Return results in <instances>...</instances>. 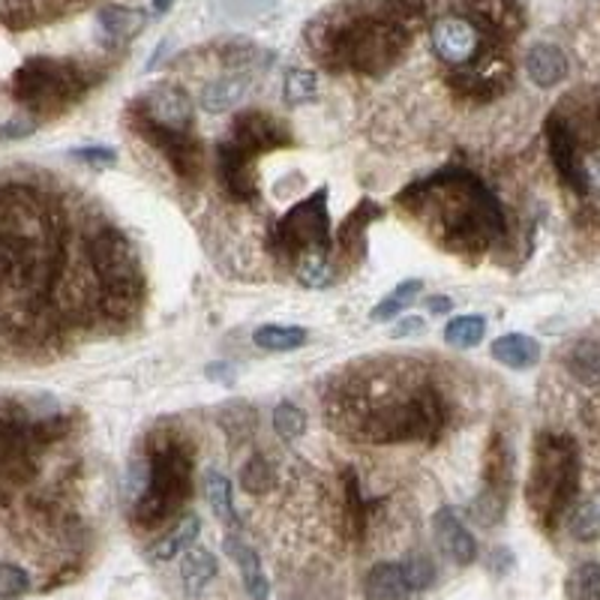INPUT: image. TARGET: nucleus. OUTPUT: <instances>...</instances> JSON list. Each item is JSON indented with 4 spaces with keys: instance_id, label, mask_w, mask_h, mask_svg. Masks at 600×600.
I'll use <instances>...</instances> for the list:
<instances>
[{
    "instance_id": "f257e3e1",
    "label": "nucleus",
    "mask_w": 600,
    "mask_h": 600,
    "mask_svg": "<svg viewBox=\"0 0 600 600\" xmlns=\"http://www.w3.org/2000/svg\"><path fill=\"white\" fill-rule=\"evenodd\" d=\"M397 202L420 216L438 244L450 253H484L508 232L499 199L489 193L478 174L462 169H441L420 177L397 195Z\"/></svg>"
},
{
    "instance_id": "f03ea898",
    "label": "nucleus",
    "mask_w": 600,
    "mask_h": 600,
    "mask_svg": "<svg viewBox=\"0 0 600 600\" xmlns=\"http://www.w3.org/2000/svg\"><path fill=\"white\" fill-rule=\"evenodd\" d=\"M61 220L31 186H0V288L45 295L61 274Z\"/></svg>"
},
{
    "instance_id": "7ed1b4c3",
    "label": "nucleus",
    "mask_w": 600,
    "mask_h": 600,
    "mask_svg": "<svg viewBox=\"0 0 600 600\" xmlns=\"http://www.w3.org/2000/svg\"><path fill=\"white\" fill-rule=\"evenodd\" d=\"M334 417L346 420L348 433H355L373 445H406V441H427L445 429L448 403L436 385L424 382H403L390 385L382 394L373 390H343L334 403Z\"/></svg>"
},
{
    "instance_id": "20e7f679",
    "label": "nucleus",
    "mask_w": 600,
    "mask_h": 600,
    "mask_svg": "<svg viewBox=\"0 0 600 600\" xmlns=\"http://www.w3.org/2000/svg\"><path fill=\"white\" fill-rule=\"evenodd\" d=\"M306 42L325 70L382 79L403 61L408 49V28L390 19L382 7H343L313 21Z\"/></svg>"
},
{
    "instance_id": "39448f33",
    "label": "nucleus",
    "mask_w": 600,
    "mask_h": 600,
    "mask_svg": "<svg viewBox=\"0 0 600 600\" xmlns=\"http://www.w3.org/2000/svg\"><path fill=\"white\" fill-rule=\"evenodd\" d=\"M144 484L133 501V526L144 531L163 529L193 496L195 454L190 438L172 427L156 429L148 438V454L142 459Z\"/></svg>"
},
{
    "instance_id": "423d86ee",
    "label": "nucleus",
    "mask_w": 600,
    "mask_h": 600,
    "mask_svg": "<svg viewBox=\"0 0 600 600\" xmlns=\"http://www.w3.org/2000/svg\"><path fill=\"white\" fill-rule=\"evenodd\" d=\"M580 492V448L570 436L543 433L535 441L526 501L540 529L556 531L568 519Z\"/></svg>"
},
{
    "instance_id": "0eeeda50",
    "label": "nucleus",
    "mask_w": 600,
    "mask_h": 600,
    "mask_svg": "<svg viewBox=\"0 0 600 600\" xmlns=\"http://www.w3.org/2000/svg\"><path fill=\"white\" fill-rule=\"evenodd\" d=\"M88 262L96 279L102 313L109 318L135 316L144 295V279L130 237L114 225L93 228L88 241Z\"/></svg>"
},
{
    "instance_id": "6e6552de",
    "label": "nucleus",
    "mask_w": 600,
    "mask_h": 600,
    "mask_svg": "<svg viewBox=\"0 0 600 600\" xmlns=\"http://www.w3.org/2000/svg\"><path fill=\"white\" fill-rule=\"evenodd\" d=\"M100 79L91 67L79 61H63L49 54H33L12 75V96L31 114L51 118L82 100Z\"/></svg>"
},
{
    "instance_id": "1a4fd4ad",
    "label": "nucleus",
    "mask_w": 600,
    "mask_h": 600,
    "mask_svg": "<svg viewBox=\"0 0 600 600\" xmlns=\"http://www.w3.org/2000/svg\"><path fill=\"white\" fill-rule=\"evenodd\" d=\"M327 186L306 195L274 225L271 246L283 262H304L309 255H330L334 250V228H330V207H327Z\"/></svg>"
},
{
    "instance_id": "9d476101",
    "label": "nucleus",
    "mask_w": 600,
    "mask_h": 600,
    "mask_svg": "<svg viewBox=\"0 0 600 600\" xmlns=\"http://www.w3.org/2000/svg\"><path fill=\"white\" fill-rule=\"evenodd\" d=\"M133 133H139L153 151L165 156V163L172 165V172L181 181H199L204 174V144L193 130H169L160 123L148 121L142 112H135L133 105L126 109Z\"/></svg>"
},
{
    "instance_id": "9b49d317",
    "label": "nucleus",
    "mask_w": 600,
    "mask_h": 600,
    "mask_svg": "<svg viewBox=\"0 0 600 600\" xmlns=\"http://www.w3.org/2000/svg\"><path fill=\"white\" fill-rule=\"evenodd\" d=\"M510 82H513V63L499 45H489L475 61L448 75L450 93L466 102L499 100L501 93H508Z\"/></svg>"
},
{
    "instance_id": "f8f14e48",
    "label": "nucleus",
    "mask_w": 600,
    "mask_h": 600,
    "mask_svg": "<svg viewBox=\"0 0 600 600\" xmlns=\"http://www.w3.org/2000/svg\"><path fill=\"white\" fill-rule=\"evenodd\" d=\"M510 484H513V454H510V445L505 438L492 436L487 466H484V492L471 505V513L478 517V522L492 526L505 517Z\"/></svg>"
},
{
    "instance_id": "ddd939ff",
    "label": "nucleus",
    "mask_w": 600,
    "mask_h": 600,
    "mask_svg": "<svg viewBox=\"0 0 600 600\" xmlns=\"http://www.w3.org/2000/svg\"><path fill=\"white\" fill-rule=\"evenodd\" d=\"M429 45L438 61L448 63L450 70H459L478 58L480 51L489 49V42L484 40V33L462 16V12H450L441 19L433 21L429 28Z\"/></svg>"
},
{
    "instance_id": "4468645a",
    "label": "nucleus",
    "mask_w": 600,
    "mask_h": 600,
    "mask_svg": "<svg viewBox=\"0 0 600 600\" xmlns=\"http://www.w3.org/2000/svg\"><path fill=\"white\" fill-rule=\"evenodd\" d=\"M547 148H550V160L559 172L561 184L568 186L570 193L586 199L589 195V172L582 165L580 139L573 133V123L561 112H552L547 118Z\"/></svg>"
},
{
    "instance_id": "2eb2a0df",
    "label": "nucleus",
    "mask_w": 600,
    "mask_h": 600,
    "mask_svg": "<svg viewBox=\"0 0 600 600\" xmlns=\"http://www.w3.org/2000/svg\"><path fill=\"white\" fill-rule=\"evenodd\" d=\"M135 112H142L148 121L169 126V130H193L195 126V105L186 88L174 82L153 84L151 91L142 93L139 100L130 102Z\"/></svg>"
},
{
    "instance_id": "dca6fc26",
    "label": "nucleus",
    "mask_w": 600,
    "mask_h": 600,
    "mask_svg": "<svg viewBox=\"0 0 600 600\" xmlns=\"http://www.w3.org/2000/svg\"><path fill=\"white\" fill-rule=\"evenodd\" d=\"M228 142H234L241 151H246L250 156H262V153L283 151V148H292L295 139L288 133V126L279 123L274 114L267 112H241L234 114L232 133H228Z\"/></svg>"
},
{
    "instance_id": "f3484780",
    "label": "nucleus",
    "mask_w": 600,
    "mask_h": 600,
    "mask_svg": "<svg viewBox=\"0 0 600 600\" xmlns=\"http://www.w3.org/2000/svg\"><path fill=\"white\" fill-rule=\"evenodd\" d=\"M462 16L484 33L489 45L513 40L526 24V12L519 0H466Z\"/></svg>"
},
{
    "instance_id": "a211bd4d",
    "label": "nucleus",
    "mask_w": 600,
    "mask_h": 600,
    "mask_svg": "<svg viewBox=\"0 0 600 600\" xmlns=\"http://www.w3.org/2000/svg\"><path fill=\"white\" fill-rule=\"evenodd\" d=\"M33 429H28L19 420L0 415V484H24L33 475L31 445Z\"/></svg>"
},
{
    "instance_id": "6ab92c4d",
    "label": "nucleus",
    "mask_w": 600,
    "mask_h": 600,
    "mask_svg": "<svg viewBox=\"0 0 600 600\" xmlns=\"http://www.w3.org/2000/svg\"><path fill=\"white\" fill-rule=\"evenodd\" d=\"M216 174H220V181H223L225 193L234 195L237 202H253V199H258L255 156L241 151V148L228 142V139L216 144Z\"/></svg>"
},
{
    "instance_id": "aec40b11",
    "label": "nucleus",
    "mask_w": 600,
    "mask_h": 600,
    "mask_svg": "<svg viewBox=\"0 0 600 600\" xmlns=\"http://www.w3.org/2000/svg\"><path fill=\"white\" fill-rule=\"evenodd\" d=\"M144 28H148V12L133 10V7L109 3L96 12V33H100L105 49H118V45L133 42Z\"/></svg>"
},
{
    "instance_id": "412c9836",
    "label": "nucleus",
    "mask_w": 600,
    "mask_h": 600,
    "mask_svg": "<svg viewBox=\"0 0 600 600\" xmlns=\"http://www.w3.org/2000/svg\"><path fill=\"white\" fill-rule=\"evenodd\" d=\"M415 594L406 561H376L364 577L367 600H411Z\"/></svg>"
},
{
    "instance_id": "4be33fe9",
    "label": "nucleus",
    "mask_w": 600,
    "mask_h": 600,
    "mask_svg": "<svg viewBox=\"0 0 600 600\" xmlns=\"http://www.w3.org/2000/svg\"><path fill=\"white\" fill-rule=\"evenodd\" d=\"M223 550L237 565V573H241V582H244L250 600H271V580H267L265 568H262L258 552L241 535H228L223 540Z\"/></svg>"
},
{
    "instance_id": "5701e85b",
    "label": "nucleus",
    "mask_w": 600,
    "mask_h": 600,
    "mask_svg": "<svg viewBox=\"0 0 600 600\" xmlns=\"http://www.w3.org/2000/svg\"><path fill=\"white\" fill-rule=\"evenodd\" d=\"M433 531H436L441 550L448 552L459 568H468L471 561L478 559V540L471 538V531L462 526V519H459L450 508L436 510V517H433Z\"/></svg>"
},
{
    "instance_id": "b1692460",
    "label": "nucleus",
    "mask_w": 600,
    "mask_h": 600,
    "mask_svg": "<svg viewBox=\"0 0 600 600\" xmlns=\"http://www.w3.org/2000/svg\"><path fill=\"white\" fill-rule=\"evenodd\" d=\"M526 75L531 79V84L538 88H556L568 79L570 63L568 54L552 45V42H535L529 51H526Z\"/></svg>"
},
{
    "instance_id": "393cba45",
    "label": "nucleus",
    "mask_w": 600,
    "mask_h": 600,
    "mask_svg": "<svg viewBox=\"0 0 600 600\" xmlns=\"http://www.w3.org/2000/svg\"><path fill=\"white\" fill-rule=\"evenodd\" d=\"M250 84H253V75H246V72H225L223 79L204 84L199 102H202L204 112L211 114L232 112L234 105L246 96Z\"/></svg>"
},
{
    "instance_id": "a878e982",
    "label": "nucleus",
    "mask_w": 600,
    "mask_h": 600,
    "mask_svg": "<svg viewBox=\"0 0 600 600\" xmlns=\"http://www.w3.org/2000/svg\"><path fill=\"white\" fill-rule=\"evenodd\" d=\"M382 214H385V211H382L373 199H360L355 211H352V214L343 220V225H339L334 246H343V253L346 255H352V250H360V253H364V246H367V228L376 223Z\"/></svg>"
},
{
    "instance_id": "bb28decb",
    "label": "nucleus",
    "mask_w": 600,
    "mask_h": 600,
    "mask_svg": "<svg viewBox=\"0 0 600 600\" xmlns=\"http://www.w3.org/2000/svg\"><path fill=\"white\" fill-rule=\"evenodd\" d=\"M489 355L510 369H529L540 360V343L529 334H505L489 346Z\"/></svg>"
},
{
    "instance_id": "cd10ccee",
    "label": "nucleus",
    "mask_w": 600,
    "mask_h": 600,
    "mask_svg": "<svg viewBox=\"0 0 600 600\" xmlns=\"http://www.w3.org/2000/svg\"><path fill=\"white\" fill-rule=\"evenodd\" d=\"M199 535H202V519L195 517V513H186L184 519L174 522L172 531H165L163 538L153 543L148 556H151V561L177 559V556H184V552L193 547Z\"/></svg>"
},
{
    "instance_id": "c85d7f7f",
    "label": "nucleus",
    "mask_w": 600,
    "mask_h": 600,
    "mask_svg": "<svg viewBox=\"0 0 600 600\" xmlns=\"http://www.w3.org/2000/svg\"><path fill=\"white\" fill-rule=\"evenodd\" d=\"M181 582L190 594H202L211 582L216 580L220 573V561L211 550H202V547H190V550L181 556Z\"/></svg>"
},
{
    "instance_id": "c756f323",
    "label": "nucleus",
    "mask_w": 600,
    "mask_h": 600,
    "mask_svg": "<svg viewBox=\"0 0 600 600\" xmlns=\"http://www.w3.org/2000/svg\"><path fill=\"white\" fill-rule=\"evenodd\" d=\"M220 61L228 72H246V75H253L255 70H262L265 63H271V54H267L262 45H255L253 40H244V37H232V40H225L220 49Z\"/></svg>"
},
{
    "instance_id": "7c9ffc66",
    "label": "nucleus",
    "mask_w": 600,
    "mask_h": 600,
    "mask_svg": "<svg viewBox=\"0 0 600 600\" xmlns=\"http://www.w3.org/2000/svg\"><path fill=\"white\" fill-rule=\"evenodd\" d=\"M204 487H207V501H211V510L216 513V519L228 526V529H241V517H237V508H234V489L232 480L225 478L223 471L211 468L204 475Z\"/></svg>"
},
{
    "instance_id": "2f4dec72",
    "label": "nucleus",
    "mask_w": 600,
    "mask_h": 600,
    "mask_svg": "<svg viewBox=\"0 0 600 600\" xmlns=\"http://www.w3.org/2000/svg\"><path fill=\"white\" fill-rule=\"evenodd\" d=\"M565 364L570 376L582 385H600V343L594 339H582L577 346H570Z\"/></svg>"
},
{
    "instance_id": "473e14b6",
    "label": "nucleus",
    "mask_w": 600,
    "mask_h": 600,
    "mask_svg": "<svg viewBox=\"0 0 600 600\" xmlns=\"http://www.w3.org/2000/svg\"><path fill=\"white\" fill-rule=\"evenodd\" d=\"M306 339L309 334L297 325H262L253 334L255 346L265 352H297L306 346Z\"/></svg>"
},
{
    "instance_id": "72a5a7b5",
    "label": "nucleus",
    "mask_w": 600,
    "mask_h": 600,
    "mask_svg": "<svg viewBox=\"0 0 600 600\" xmlns=\"http://www.w3.org/2000/svg\"><path fill=\"white\" fill-rule=\"evenodd\" d=\"M568 526L577 540L600 538V492H591L589 499L570 508Z\"/></svg>"
},
{
    "instance_id": "f704fd0d",
    "label": "nucleus",
    "mask_w": 600,
    "mask_h": 600,
    "mask_svg": "<svg viewBox=\"0 0 600 600\" xmlns=\"http://www.w3.org/2000/svg\"><path fill=\"white\" fill-rule=\"evenodd\" d=\"M568 600H600V561H582L565 580Z\"/></svg>"
},
{
    "instance_id": "c9c22d12",
    "label": "nucleus",
    "mask_w": 600,
    "mask_h": 600,
    "mask_svg": "<svg viewBox=\"0 0 600 600\" xmlns=\"http://www.w3.org/2000/svg\"><path fill=\"white\" fill-rule=\"evenodd\" d=\"M420 292H424V283H420V279H406V283H399L382 304L373 306L369 318H373V322H390V318H399V313L415 304Z\"/></svg>"
},
{
    "instance_id": "e433bc0d",
    "label": "nucleus",
    "mask_w": 600,
    "mask_h": 600,
    "mask_svg": "<svg viewBox=\"0 0 600 600\" xmlns=\"http://www.w3.org/2000/svg\"><path fill=\"white\" fill-rule=\"evenodd\" d=\"M487 336V318L484 316H457L445 325V343L454 348L478 346Z\"/></svg>"
},
{
    "instance_id": "4c0bfd02",
    "label": "nucleus",
    "mask_w": 600,
    "mask_h": 600,
    "mask_svg": "<svg viewBox=\"0 0 600 600\" xmlns=\"http://www.w3.org/2000/svg\"><path fill=\"white\" fill-rule=\"evenodd\" d=\"M346 517H348V535L352 538H364L369 522V505L360 496V484H357L355 471H346Z\"/></svg>"
},
{
    "instance_id": "58836bf2",
    "label": "nucleus",
    "mask_w": 600,
    "mask_h": 600,
    "mask_svg": "<svg viewBox=\"0 0 600 600\" xmlns=\"http://www.w3.org/2000/svg\"><path fill=\"white\" fill-rule=\"evenodd\" d=\"M283 96L288 105H304L318 96V79L316 72L309 70H288L283 82Z\"/></svg>"
},
{
    "instance_id": "ea45409f",
    "label": "nucleus",
    "mask_w": 600,
    "mask_h": 600,
    "mask_svg": "<svg viewBox=\"0 0 600 600\" xmlns=\"http://www.w3.org/2000/svg\"><path fill=\"white\" fill-rule=\"evenodd\" d=\"M276 484V468L274 462L267 457H262V454H255L250 462L244 466V471H241V487L246 489V492H267V489H274Z\"/></svg>"
},
{
    "instance_id": "a19ab883",
    "label": "nucleus",
    "mask_w": 600,
    "mask_h": 600,
    "mask_svg": "<svg viewBox=\"0 0 600 600\" xmlns=\"http://www.w3.org/2000/svg\"><path fill=\"white\" fill-rule=\"evenodd\" d=\"M297 279L309 288H327L336 283V267L327 255H309L297 262Z\"/></svg>"
},
{
    "instance_id": "79ce46f5",
    "label": "nucleus",
    "mask_w": 600,
    "mask_h": 600,
    "mask_svg": "<svg viewBox=\"0 0 600 600\" xmlns=\"http://www.w3.org/2000/svg\"><path fill=\"white\" fill-rule=\"evenodd\" d=\"M31 573L12 561H0V600H19L31 591Z\"/></svg>"
},
{
    "instance_id": "37998d69",
    "label": "nucleus",
    "mask_w": 600,
    "mask_h": 600,
    "mask_svg": "<svg viewBox=\"0 0 600 600\" xmlns=\"http://www.w3.org/2000/svg\"><path fill=\"white\" fill-rule=\"evenodd\" d=\"M274 427L279 438L297 441L306 433V415L297 406H292V403H279L274 411Z\"/></svg>"
},
{
    "instance_id": "c03bdc74",
    "label": "nucleus",
    "mask_w": 600,
    "mask_h": 600,
    "mask_svg": "<svg viewBox=\"0 0 600 600\" xmlns=\"http://www.w3.org/2000/svg\"><path fill=\"white\" fill-rule=\"evenodd\" d=\"M406 568L415 591H427L436 582V565L429 556H411V559H406Z\"/></svg>"
},
{
    "instance_id": "a18cd8bd",
    "label": "nucleus",
    "mask_w": 600,
    "mask_h": 600,
    "mask_svg": "<svg viewBox=\"0 0 600 600\" xmlns=\"http://www.w3.org/2000/svg\"><path fill=\"white\" fill-rule=\"evenodd\" d=\"M72 160H79V163L88 165H114L118 163V153L112 148H102V144H91V148H72Z\"/></svg>"
},
{
    "instance_id": "49530a36",
    "label": "nucleus",
    "mask_w": 600,
    "mask_h": 600,
    "mask_svg": "<svg viewBox=\"0 0 600 600\" xmlns=\"http://www.w3.org/2000/svg\"><path fill=\"white\" fill-rule=\"evenodd\" d=\"M37 130L33 118H12V121L0 123V139H24Z\"/></svg>"
},
{
    "instance_id": "de8ad7c7",
    "label": "nucleus",
    "mask_w": 600,
    "mask_h": 600,
    "mask_svg": "<svg viewBox=\"0 0 600 600\" xmlns=\"http://www.w3.org/2000/svg\"><path fill=\"white\" fill-rule=\"evenodd\" d=\"M424 330H427V322H424V318H420V316H406V318H399V322H397V325H394V330H390V334L399 336V339H403V336L424 334Z\"/></svg>"
},
{
    "instance_id": "09e8293b",
    "label": "nucleus",
    "mask_w": 600,
    "mask_h": 600,
    "mask_svg": "<svg viewBox=\"0 0 600 600\" xmlns=\"http://www.w3.org/2000/svg\"><path fill=\"white\" fill-rule=\"evenodd\" d=\"M450 306H454V301H450V297H429L427 301L429 313H448Z\"/></svg>"
},
{
    "instance_id": "8fccbe9b",
    "label": "nucleus",
    "mask_w": 600,
    "mask_h": 600,
    "mask_svg": "<svg viewBox=\"0 0 600 600\" xmlns=\"http://www.w3.org/2000/svg\"><path fill=\"white\" fill-rule=\"evenodd\" d=\"M174 0H151V12L153 16H165V12L172 10Z\"/></svg>"
},
{
    "instance_id": "3c124183",
    "label": "nucleus",
    "mask_w": 600,
    "mask_h": 600,
    "mask_svg": "<svg viewBox=\"0 0 600 600\" xmlns=\"http://www.w3.org/2000/svg\"><path fill=\"white\" fill-rule=\"evenodd\" d=\"M225 364H214V367L207 369V376L211 378H225V382H232L234 378V373H228V369H223Z\"/></svg>"
},
{
    "instance_id": "603ef678",
    "label": "nucleus",
    "mask_w": 600,
    "mask_h": 600,
    "mask_svg": "<svg viewBox=\"0 0 600 600\" xmlns=\"http://www.w3.org/2000/svg\"><path fill=\"white\" fill-rule=\"evenodd\" d=\"M594 130H598V135H600V96H598V102H594Z\"/></svg>"
}]
</instances>
